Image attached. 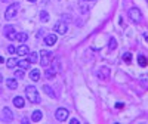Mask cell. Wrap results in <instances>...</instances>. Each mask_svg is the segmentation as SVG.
Here are the masks:
<instances>
[{"instance_id":"e575fe53","label":"cell","mask_w":148,"mask_h":124,"mask_svg":"<svg viewBox=\"0 0 148 124\" xmlns=\"http://www.w3.org/2000/svg\"><path fill=\"white\" fill-rule=\"evenodd\" d=\"M147 2H148V0H147Z\"/></svg>"},{"instance_id":"603a6c76","label":"cell","mask_w":148,"mask_h":124,"mask_svg":"<svg viewBox=\"0 0 148 124\" xmlns=\"http://www.w3.org/2000/svg\"><path fill=\"white\" fill-rule=\"evenodd\" d=\"M123 61H125L126 64H130V61H132V53H130V52H126L125 55H123Z\"/></svg>"},{"instance_id":"f1b7e54d","label":"cell","mask_w":148,"mask_h":124,"mask_svg":"<svg viewBox=\"0 0 148 124\" xmlns=\"http://www.w3.org/2000/svg\"><path fill=\"white\" fill-rule=\"evenodd\" d=\"M3 62H5V59H3L2 56H0V64H3Z\"/></svg>"},{"instance_id":"52a82bcc","label":"cell","mask_w":148,"mask_h":124,"mask_svg":"<svg viewBox=\"0 0 148 124\" xmlns=\"http://www.w3.org/2000/svg\"><path fill=\"white\" fill-rule=\"evenodd\" d=\"M3 34L8 37L9 40H16V31H15V28L12 27V25H6L5 27V30H3Z\"/></svg>"},{"instance_id":"ba28073f","label":"cell","mask_w":148,"mask_h":124,"mask_svg":"<svg viewBox=\"0 0 148 124\" xmlns=\"http://www.w3.org/2000/svg\"><path fill=\"white\" fill-rule=\"evenodd\" d=\"M56 40H58V39H56V35H55V34H47V35L45 37V40H43V42H45L46 46H53V44L56 43Z\"/></svg>"},{"instance_id":"30bf717a","label":"cell","mask_w":148,"mask_h":124,"mask_svg":"<svg viewBox=\"0 0 148 124\" xmlns=\"http://www.w3.org/2000/svg\"><path fill=\"white\" fill-rule=\"evenodd\" d=\"M14 105H15L16 108H22L24 105H25V101H24L22 96H15V97H14Z\"/></svg>"},{"instance_id":"7c38bea8","label":"cell","mask_w":148,"mask_h":124,"mask_svg":"<svg viewBox=\"0 0 148 124\" xmlns=\"http://www.w3.org/2000/svg\"><path fill=\"white\" fill-rule=\"evenodd\" d=\"M28 52H30V49H28L25 44H22V46H19V47L16 49V53H18L19 56H25Z\"/></svg>"},{"instance_id":"ffe728a7","label":"cell","mask_w":148,"mask_h":124,"mask_svg":"<svg viewBox=\"0 0 148 124\" xmlns=\"http://www.w3.org/2000/svg\"><path fill=\"white\" fill-rule=\"evenodd\" d=\"M138 64H139L141 67H147V65H148V59H147L144 55H141V56H138Z\"/></svg>"},{"instance_id":"83f0119b","label":"cell","mask_w":148,"mask_h":124,"mask_svg":"<svg viewBox=\"0 0 148 124\" xmlns=\"http://www.w3.org/2000/svg\"><path fill=\"white\" fill-rule=\"evenodd\" d=\"M70 124H80V121H79L77 118H71V121H70Z\"/></svg>"},{"instance_id":"8fae6325","label":"cell","mask_w":148,"mask_h":124,"mask_svg":"<svg viewBox=\"0 0 148 124\" xmlns=\"http://www.w3.org/2000/svg\"><path fill=\"white\" fill-rule=\"evenodd\" d=\"M55 74H56V69L52 67V68H47V69L45 71V77H46L47 80H52V78L55 77Z\"/></svg>"},{"instance_id":"7402d4cb","label":"cell","mask_w":148,"mask_h":124,"mask_svg":"<svg viewBox=\"0 0 148 124\" xmlns=\"http://www.w3.org/2000/svg\"><path fill=\"white\" fill-rule=\"evenodd\" d=\"M116 47H117V42H116V39H110V43H108V49H110V50H114Z\"/></svg>"},{"instance_id":"e0dca14e","label":"cell","mask_w":148,"mask_h":124,"mask_svg":"<svg viewBox=\"0 0 148 124\" xmlns=\"http://www.w3.org/2000/svg\"><path fill=\"white\" fill-rule=\"evenodd\" d=\"M98 74H99V78H101V77H102V78H108V76H110V69H108L107 67H102Z\"/></svg>"},{"instance_id":"ac0fdd59","label":"cell","mask_w":148,"mask_h":124,"mask_svg":"<svg viewBox=\"0 0 148 124\" xmlns=\"http://www.w3.org/2000/svg\"><path fill=\"white\" fill-rule=\"evenodd\" d=\"M6 65H8V68H15V67L18 65V59H15V58H9V59L6 61Z\"/></svg>"},{"instance_id":"9a60e30c","label":"cell","mask_w":148,"mask_h":124,"mask_svg":"<svg viewBox=\"0 0 148 124\" xmlns=\"http://www.w3.org/2000/svg\"><path fill=\"white\" fill-rule=\"evenodd\" d=\"M30 78H31L33 81H39V80H40V71H39V69H33V71L30 72Z\"/></svg>"},{"instance_id":"f546056e","label":"cell","mask_w":148,"mask_h":124,"mask_svg":"<svg viewBox=\"0 0 148 124\" xmlns=\"http://www.w3.org/2000/svg\"><path fill=\"white\" fill-rule=\"evenodd\" d=\"M3 81V77H2V74H0V83H2Z\"/></svg>"},{"instance_id":"6da1fadb","label":"cell","mask_w":148,"mask_h":124,"mask_svg":"<svg viewBox=\"0 0 148 124\" xmlns=\"http://www.w3.org/2000/svg\"><path fill=\"white\" fill-rule=\"evenodd\" d=\"M25 96L31 104H40V101H42L40 95H39V92H37V89L34 86H27L25 87Z\"/></svg>"},{"instance_id":"8992f818","label":"cell","mask_w":148,"mask_h":124,"mask_svg":"<svg viewBox=\"0 0 148 124\" xmlns=\"http://www.w3.org/2000/svg\"><path fill=\"white\" fill-rule=\"evenodd\" d=\"M68 109L67 108H58L56 109V112H55V117H56V120L58 121H65L67 118H68Z\"/></svg>"},{"instance_id":"3957f363","label":"cell","mask_w":148,"mask_h":124,"mask_svg":"<svg viewBox=\"0 0 148 124\" xmlns=\"http://www.w3.org/2000/svg\"><path fill=\"white\" fill-rule=\"evenodd\" d=\"M52 59H53V55L49 52V50H42L40 52V64L43 67H47L52 62Z\"/></svg>"},{"instance_id":"1f68e13d","label":"cell","mask_w":148,"mask_h":124,"mask_svg":"<svg viewBox=\"0 0 148 124\" xmlns=\"http://www.w3.org/2000/svg\"><path fill=\"white\" fill-rule=\"evenodd\" d=\"M86 2H93V0H86Z\"/></svg>"},{"instance_id":"5b68a950","label":"cell","mask_w":148,"mask_h":124,"mask_svg":"<svg viewBox=\"0 0 148 124\" xmlns=\"http://www.w3.org/2000/svg\"><path fill=\"white\" fill-rule=\"evenodd\" d=\"M53 30H55V33H56V34L64 35V34H67V31H68V25H67V24H65L64 21H58V22L55 24Z\"/></svg>"},{"instance_id":"2e32d148","label":"cell","mask_w":148,"mask_h":124,"mask_svg":"<svg viewBox=\"0 0 148 124\" xmlns=\"http://www.w3.org/2000/svg\"><path fill=\"white\" fill-rule=\"evenodd\" d=\"M3 117H5L8 121H12V120H14V114L10 112L9 108H3Z\"/></svg>"},{"instance_id":"836d02e7","label":"cell","mask_w":148,"mask_h":124,"mask_svg":"<svg viewBox=\"0 0 148 124\" xmlns=\"http://www.w3.org/2000/svg\"><path fill=\"white\" fill-rule=\"evenodd\" d=\"M0 92H2V90H0Z\"/></svg>"},{"instance_id":"9c48e42d","label":"cell","mask_w":148,"mask_h":124,"mask_svg":"<svg viewBox=\"0 0 148 124\" xmlns=\"http://www.w3.org/2000/svg\"><path fill=\"white\" fill-rule=\"evenodd\" d=\"M6 87H9L10 90L18 89V81H16L15 78H8V80H6Z\"/></svg>"},{"instance_id":"484cf974","label":"cell","mask_w":148,"mask_h":124,"mask_svg":"<svg viewBox=\"0 0 148 124\" xmlns=\"http://www.w3.org/2000/svg\"><path fill=\"white\" fill-rule=\"evenodd\" d=\"M37 58H39V56H37V53L36 52H33V53H30V62H31V64H36V62H37Z\"/></svg>"},{"instance_id":"d6986e66","label":"cell","mask_w":148,"mask_h":124,"mask_svg":"<svg viewBox=\"0 0 148 124\" xmlns=\"http://www.w3.org/2000/svg\"><path fill=\"white\" fill-rule=\"evenodd\" d=\"M16 40L21 42V43L27 42V40H28V34H27V33H18V34H16Z\"/></svg>"},{"instance_id":"7a4b0ae2","label":"cell","mask_w":148,"mask_h":124,"mask_svg":"<svg viewBox=\"0 0 148 124\" xmlns=\"http://www.w3.org/2000/svg\"><path fill=\"white\" fill-rule=\"evenodd\" d=\"M18 10H19V3H12L6 7V12H5V18L6 19H14L16 15H18Z\"/></svg>"},{"instance_id":"277c9868","label":"cell","mask_w":148,"mask_h":124,"mask_svg":"<svg viewBox=\"0 0 148 124\" xmlns=\"http://www.w3.org/2000/svg\"><path fill=\"white\" fill-rule=\"evenodd\" d=\"M129 18H130V21L132 22H141V19H142V14H141V10L138 9V7H132L130 10H129Z\"/></svg>"},{"instance_id":"4dcf8cb0","label":"cell","mask_w":148,"mask_h":124,"mask_svg":"<svg viewBox=\"0 0 148 124\" xmlns=\"http://www.w3.org/2000/svg\"><path fill=\"white\" fill-rule=\"evenodd\" d=\"M144 37H145V40H147V42H148V34H145V35H144Z\"/></svg>"},{"instance_id":"5bb4252c","label":"cell","mask_w":148,"mask_h":124,"mask_svg":"<svg viewBox=\"0 0 148 124\" xmlns=\"http://www.w3.org/2000/svg\"><path fill=\"white\" fill-rule=\"evenodd\" d=\"M43 90H45V93H47L49 96H51V97H56V93H55V90H52V87H51V86H47V84H45L43 86Z\"/></svg>"},{"instance_id":"4fadbf2b","label":"cell","mask_w":148,"mask_h":124,"mask_svg":"<svg viewBox=\"0 0 148 124\" xmlns=\"http://www.w3.org/2000/svg\"><path fill=\"white\" fill-rule=\"evenodd\" d=\"M43 118V114H42V111H34V112L31 114V121L37 123V121H40Z\"/></svg>"},{"instance_id":"cb8c5ba5","label":"cell","mask_w":148,"mask_h":124,"mask_svg":"<svg viewBox=\"0 0 148 124\" xmlns=\"http://www.w3.org/2000/svg\"><path fill=\"white\" fill-rule=\"evenodd\" d=\"M40 21H43V22H47L49 21V14L47 12H40Z\"/></svg>"},{"instance_id":"d4e9b609","label":"cell","mask_w":148,"mask_h":124,"mask_svg":"<svg viewBox=\"0 0 148 124\" xmlns=\"http://www.w3.org/2000/svg\"><path fill=\"white\" fill-rule=\"evenodd\" d=\"M15 77L16 78H24V77H25V76H24V69L22 68H19V69L15 71Z\"/></svg>"},{"instance_id":"44dd1931","label":"cell","mask_w":148,"mask_h":124,"mask_svg":"<svg viewBox=\"0 0 148 124\" xmlns=\"http://www.w3.org/2000/svg\"><path fill=\"white\" fill-rule=\"evenodd\" d=\"M30 64H31V62H30V61H25V59H24V61H19V62H18L19 68H22V69H27V68L30 67Z\"/></svg>"},{"instance_id":"4316f807","label":"cell","mask_w":148,"mask_h":124,"mask_svg":"<svg viewBox=\"0 0 148 124\" xmlns=\"http://www.w3.org/2000/svg\"><path fill=\"white\" fill-rule=\"evenodd\" d=\"M8 52H9L10 55L16 53V47H15V46H12V44H10V46H8Z\"/></svg>"},{"instance_id":"d6a6232c","label":"cell","mask_w":148,"mask_h":124,"mask_svg":"<svg viewBox=\"0 0 148 124\" xmlns=\"http://www.w3.org/2000/svg\"><path fill=\"white\" fill-rule=\"evenodd\" d=\"M28 2H36V0H28Z\"/></svg>"}]
</instances>
